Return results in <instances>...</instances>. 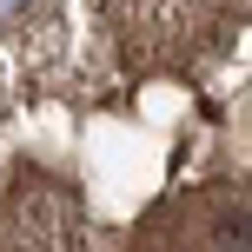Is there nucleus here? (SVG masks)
<instances>
[]
</instances>
